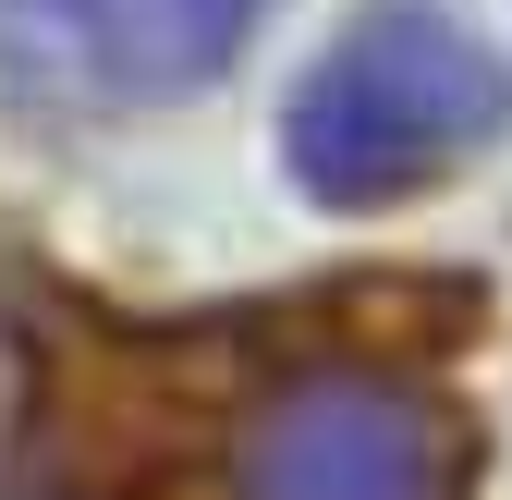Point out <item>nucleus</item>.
Here are the masks:
<instances>
[{
    "label": "nucleus",
    "instance_id": "nucleus-3",
    "mask_svg": "<svg viewBox=\"0 0 512 500\" xmlns=\"http://www.w3.org/2000/svg\"><path fill=\"white\" fill-rule=\"evenodd\" d=\"M269 0H0V74L49 110H171L220 86Z\"/></svg>",
    "mask_w": 512,
    "mask_h": 500
},
{
    "label": "nucleus",
    "instance_id": "nucleus-2",
    "mask_svg": "<svg viewBox=\"0 0 512 500\" xmlns=\"http://www.w3.org/2000/svg\"><path fill=\"white\" fill-rule=\"evenodd\" d=\"M500 122H512V74L488 61V37L452 25L439 0H378L305 61L281 110V159L317 208H391L452 159H476Z\"/></svg>",
    "mask_w": 512,
    "mask_h": 500
},
{
    "label": "nucleus",
    "instance_id": "nucleus-1",
    "mask_svg": "<svg viewBox=\"0 0 512 500\" xmlns=\"http://www.w3.org/2000/svg\"><path fill=\"white\" fill-rule=\"evenodd\" d=\"M464 293H317L244 318H61L25 342V500H476L488 427L439 379Z\"/></svg>",
    "mask_w": 512,
    "mask_h": 500
}]
</instances>
